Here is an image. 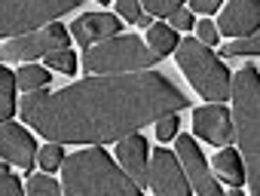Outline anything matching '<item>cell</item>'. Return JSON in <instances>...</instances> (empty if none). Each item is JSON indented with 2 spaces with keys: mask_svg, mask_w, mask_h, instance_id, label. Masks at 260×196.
Wrapping results in <instances>:
<instances>
[{
  "mask_svg": "<svg viewBox=\"0 0 260 196\" xmlns=\"http://www.w3.org/2000/svg\"><path fill=\"white\" fill-rule=\"evenodd\" d=\"M190 108V98L162 74L89 77L58 92H34L22 98V120L49 144H104L135 135L147 123H159Z\"/></svg>",
  "mask_w": 260,
  "mask_h": 196,
  "instance_id": "obj_1",
  "label": "cell"
},
{
  "mask_svg": "<svg viewBox=\"0 0 260 196\" xmlns=\"http://www.w3.org/2000/svg\"><path fill=\"white\" fill-rule=\"evenodd\" d=\"M64 196H141V187L128 178L122 169L101 147L77 150L61 166Z\"/></svg>",
  "mask_w": 260,
  "mask_h": 196,
  "instance_id": "obj_2",
  "label": "cell"
},
{
  "mask_svg": "<svg viewBox=\"0 0 260 196\" xmlns=\"http://www.w3.org/2000/svg\"><path fill=\"white\" fill-rule=\"evenodd\" d=\"M233 123L245 156L251 196H260V74L251 64L233 80Z\"/></svg>",
  "mask_w": 260,
  "mask_h": 196,
  "instance_id": "obj_3",
  "label": "cell"
},
{
  "mask_svg": "<svg viewBox=\"0 0 260 196\" xmlns=\"http://www.w3.org/2000/svg\"><path fill=\"white\" fill-rule=\"evenodd\" d=\"M175 52H178L181 71L187 74V80L193 83V89L202 98H208L211 105H220L233 95V80H230L226 68L214 58V52L205 43H199L196 37H187V40H181V46Z\"/></svg>",
  "mask_w": 260,
  "mask_h": 196,
  "instance_id": "obj_4",
  "label": "cell"
},
{
  "mask_svg": "<svg viewBox=\"0 0 260 196\" xmlns=\"http://www.w3.org/2000/svg\"><path fill=\"white\" fill-rule=\"evenodd\" d=\"M159 61L153 49L144 46L141 37H110L83 52V68L89 74H122V71H147Z\"/></svg>",
  "mask_w": 260,
  "mask_h": 196,
  "instance_id": "obj_5",
  "label": "cell"
},
{
  "mask_svg": "<svg viewBox=\"0 0 260 196\" xmlns=\"http://www.w3.org/2000/svg\"><path fill=\"white\" fill-rule=\"evenodd\" d=\"M77 10V0H7L0 7V34L4 37H28L43 31L40 25L49 28V22H55L58 16Z\"/></svg>",
  "mask_w": 260,
  "mask_h": 196,
  "instance_id": "obj_6",
  "label": "cell"
},
{
  "mask_svg": "<svg viewBox=\"0 0 260 196\" xmlns=\"http://www.w3.org/2000/svg\"><path fill=\"white\" fill-rule=\"evenodd\" d=\"M61 49H71L68 46V31L61 25H49L37 34L7 40V46L0 52H4V61H31V58H46L52 52H61Z\"/></svg>",
  "mask_w": 260,
  "mask_h": 196,
  "instance_id": "obj_7",
  "label": "cell"
},
{
  "mask_svg": "<svg viewBox=\"0 0 260 196\" xmlns=\"http://www.w3.org/2000/svg\"><path fill=\"white\" fill-rule=\"evenodd\" d=\"M150 187L156 196H190L193 190L181 159L166 147H156L150 156Z\"/></svg>",
  "mask_w": 260,
  "mask_h": 196,
  "instance_id": "obj_8",
  "label": "cell"
},
{
  "mask_svg": "<svg viewBox=\"0 0 260 196\" xmlns=\"http://www.w3.org/2000/svg\"><path fill=\"white\" fill-rule=\"evenodd\" d=\"M178 159H181V166H184V172H187V178L199 196H223V190L217 187V181L208 172L202 150L196 147V141L190 135H178Z\"/></svg>",
  "mask_w": 260,
  "mask_h": 196,
  "instance_id": "obj_9",
  "label": "cell"
},
{
  "mask_svg": "<svg viewBox=\"0 0 260 196\" xmlns=\"http://www.w3.org/2000/svg\"><path fill=\"white\" fill-rule=\"evenodd\" d=\"M217 31L226 37L248 40L260 31V0H233L220 10Z\"/></svg>",
  "mask_w": 260,
  "mask_h": 196,
  "instance_id": "obj_10",
  "label": "cell"
},
{
  "mask_svg": "<svg viewBox=\"0 0 260 196\" xmlns=\"http://www.w3.org/2000/svg\"><path fill=\"white\" fill-rule=\"evenodd\" d=\"M193 129L202 141L214 144V147H230L233 135H236V123L233 117L226 114L223 105H205V108H196L193 114Z\"/></svg>",
  "mask_w": 260,
  "mask_h": 196,
  "instance_id": "obj_11",
  "label": "cell"
},
{
  "mask_svg": "<svg viewBox=\"0 0 260 196\" xmlns=\"http://www.w3.org/2000/svg\"><path fill=\"white\" fill-rule=\"evenodd\" d=\"M0 153H4V162H13L19 169H25L31 175V166L37 162V144L34 138L19 126V123H4V129H0Z\"/></svg>",
  "mask_w": 260,
  "mask_h": 196,
  "instance_id": "obj_12",
  "label": "cell"
},
{
  "mask_svg": "<svg viewBox=\"0 0 260 196\" xmlns=\"http://www.w3.org/2000/svg\"><path fill=\"white\" fill-rule=\"evenodd\" d=\"M119 28H122L119 19L110 16V13H86V16H80V19L71 25L74 40H77L80 46H86V49H92V46H98V43L116 37Z\"/></svg>",
  "mask_w": 260,
  "mask_h": 196,
  "instance_id": "obj_13",
  "label": "cell"
},
{
  "mask_svg": "<svg viewBox=\"0 0 260 196\" xmlns=\"http://www.w3.org/2000/svg\"><path fill=\"white\" fill-rule=\"evenodd\" d=\"M116 159L122 166V172L132 178L138 187L150 184V159H147V141L141 135H128L119 141L116 147Z\"/></svg>",
  "mask_w": 260,
  "mask_h": 196,
  "instance_id": "obj_14",
  "label": "cell"
},
{
  "mask_svg": "<svg viewBox=\"0 0 260 196\" xmlns=\"http://www.w3.org/2000/svg\"><path fill=\"white\" fill-rule=\"evenodd\" d=\"M211 166L220 172V178H223L230 187H242V184L248 181V175H245V169H242V159H239V153H236L233 147L220 150V153L211 159Z\"/></svg>",
  "mask_w": 260,
  "mask_h": 196,
  "instance_id": "obj_15",
  "label": "cell"
},
{
  "mask_svg": "<svg viewBox=\"0 0 260 196\" xmlns=\"http://www.w3.org/2000/svg\"><path fill=\"white\" fill-rule=\"evenodd\" d=\"M16 89H19L16 74L7 71V64H4L0 68V120L4 123H10V117L16 114Z\"/></svg>",
  "mask_w": 260,
  "mask_h": 196,
  "instance_id": "obj_16",
  "label": "cell"
},
{
  "mask_svg": "<svg viewBox=\"0 0 260 196\" xmlns=\"http://www.w3.org/2000/svg\"><path fill=\"white\" fill-rule=\"evenodd\" d=\"M147 46L162 58V55L175 52L181 43H178V34H175V28H172V25H153V28L147 31Z\"/></svg>",
  "mask_w": 260,
  "mask_h": 196,
  "instance_id": "obj_17",
  "label": "cell"
},
{
  "mask_svg": "<svg viewBox=\"0 0 260 196\" xmlns=\"http://www.w3.org/2000/svg\"><path fill=\"white\" fill-rule=\"evenodd\" d=\"M49 71L46 68H37V64H25L22 71H16V83L25 95H34V92H43V86L49 83Z\"/></svg>",
  "mask_w": 260,
  "mask_h": 196,
  "instance_id": "obj_18",
  "label": "cell"
},
{
  "mask_svg": "<svg viewBox=\"0 0 260 196\" xmlns=\"http://www.w3.org/2000/svg\"><path fill=\"white\" fill-rule=\"evenodd\" d=\"M220 55H223V58H239V55H260V31H257L254 37H248V40H233V43H226V46L220 49Z\"/></svg>",
  "mask_w": 260,
  "mask_h": 196,
  "instance_id": "obj_19",
  "label": "cell"
},
{
  "mask_svg": "<svg viewBox=\"0 0 260 196\" xmlns=\"http://www.w3.org/2000/svg\"><path fill=\"white\" fill-rule=\"evenodd\" d=\"M28 196H61V187L49 175H28Z\"/></svg>",
  "mask_w": 260,
  "mask_h": 196,
  "instance_id": "obj_20",
  "label": "cell"
},
{
  "mask_svg": "<svg viewBox=\"0 0 260 196\" xmlns=\"http://www.w3.org/2000/svg\"><path fill=\"white\" fill-rule=\"evenodd\" d=\"M46 68L61 71V74H74V68H77V55H74V49H61V52L46 55Z\"/></svg>",
  "mask_w": 260,
  "mask_h": 196,
  "instance_id": "obj_21",
  "label": "cell"
},
{
  "mask_svg": "<svg viewBox=\"0 0 260 196\" xmlns=\"http://www.w3.org/2000/svg\"><path fill=\"white\" fill-rule=\"evenodd\" d=\"M37 162L43 166V172H55L58 166H64V150L58 144H46V147H40Z\"/></svg>",
  "mask_w": 260,
  "mask_h": 196,
  "instance_id": "obj_22",
  "label": "cell"
},
{
  "mask_svg": "<svg viewBox=\"0 0 260 196\" xmlns=\"http://www.w3.org/2000/svg\"><path fill=\"white\" fill-rule=\"evenodd\" d=\"M144 10H147V16H169L172 19L184 7H181V0H144Z\"/></svg>",
  "mask_w": 260,
  "mask_h": 196,
  "instance_id": "obj_23",
  "label": "cell"
},
{
  "mask_svg": "<svg viewBox=\"0 0 260 196\" xmlns=\"http://www.w3.org/2000/svg\"><path fill=\"white\" fill-rule=\"evenodd\" d=\"M196 40L199 43H205V46H214L217 43V37H220V31H217V22H208V19H202L199 25H196Z\"/></svg>",
  "mask_w": 260,
  "mask_h": 196,
  "instance_id": "obj_24",
  "label": "cell"
},
{
  "mask_svg": "<svg viewBox=\"0 0 260 196\" xmlns=\"http://www.w3.org/2000/svg\"><path fill=\"white\" fill-rule=\"evenodd\" d=\"M0 196H25L19 181H16V175L7 169V162H4V175H0Z\"/></svg>",
  "mask_w": 260,
  "mask_h": 196,
  "instance_id": "obj_25",
  "label": "cell"
},
{
  "mask_svg": "<svg viewBox=\"0 0 260 196\" xmlns=\"http://www.w3.org/2000/svg\"><path fill=\"white\" fill-rule=\"evenodd\" d=\"M175 135H178V117H166V120L156 123V138L159 141H169Z\"/></svg>",
  "mask_w": 260,
  "mask_h": 196,
  "instance_id": "obj_26",
  "label": "cell"
},
{
  "mask_svg": "<svg viewBox=\"0 0 260 196\" xmlns=\"http://www.w3.org/2000/svg\"><path fill=\"white\" fill-rule=\"evenodd\" d=\"M116 13H119L122 19H128V22H138V19H141V7L135 4V0H119V4H116Z\"/></svg>",
  "mask_w": 260,
  "mask_h": 196,
  "instance_id": "obj_27",
  "label": "cell"
},
{
  "mask_svg": "<svg viewBox=\"0 0 260 196\" xmlns=\"http://www.w3.org/2000/svg\"><path fill=\"white\" fill-rule=\"evenodd\" d=\"M169 25H178V31H190V28H196V22H193L190 10H178V13L169 19Z\"/></svg>",
  "mask_w": 260,
  "mask_h": 196,
  "instance_id": "obj_28",
  "label": "cell"
},
{
  "mask_svg": "<svg viewBox=\"0 0 260 196\" xmlns=\"http://www.w3.org/2000/svg\"><path fill=\"white\" fill-rule=\"evenodd\" d=\"M193 10H196L199 16H211V13L220 10V4H217V0H193Z\"/></svg>",
  "mask_w": 260,
  "mask_h": 196,
  "instance_id": "obj_29",
  "label": "cell"
},
{
  "mask_svg": "<svg viewBox=\"0 0 260 196\" xmlns=\"http://www.w3.org/2000/svg\"><path fill=\"white\" fill-rule=\"evenodd\" d=\"M226 196H242V190H239V187H233V190H230Z\"/></svg>",
  "mask_w": 260,
  "mask_h": 196,
  "instance_id": "obj_30",
  "label": "cell"
}]
</instances>
